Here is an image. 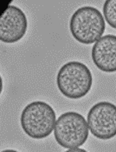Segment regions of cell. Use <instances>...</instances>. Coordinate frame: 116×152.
<instances>
[{"label": "cell", "mask_w": 116, "mask_h": 152, "mask_svg": "<svg viewBox=\"0 0 116 152\" xmlns=\"http://www.w3.org/2000/svg\"><path fill=\"white\" fill-rule=\"evenodd\" d=\"M1 152H18L15 150H4V151H2Z\"/></svg>", "instance_id": "10"}, {"label": "cell", "mask_w": 116, "mask_h": 152, "mask_svg": "<svg viewBox=\"0 0 116 152\" xmlns=\"http://www.w3.org/2000/svg\"><path fill=\"white\" fill-rule=\"evenodd\" d=\"M93 84L91 71L80 61H69L58 71L57 85L58 89L69 99H81L87 95Z\"/></svg>", "instance_id": "1"}, {"label": "cell", "mask_w": 116, "mask_h": 152, "mask_svg": "<svg viewBox=\"0 0 116 152\" xmlns=\"http://www.w3.org/2000/svg\"><path fill=\"white\" fill-rule=\"evenodd\" d=\"M103 15L107 23L116 29V0H107L103 4Z\"/></svg>", "instance_id": "8"}, {"label": "cell", "mask_w": 116, "mask_h": 152, "mask_svg": "<svg viewBox=\"0 0 116 152\" xmlns=\"http://www.w3.org/2000/svg\"><path fill=\"white\" fill-rule=\"evenodd\" d=\"M57 115L49 104L37 101L24 108L20 123L24 133L33 139L48 137L55 129Z\"/></svg>", "instance_id": "3"}, {"label": "cell", "mask_w": 116, "mask_h": 152, "mask_svg": "<svg viewBox=\"0 0 116 152\" xmlns=\"http://www.w3.org/2000/svg\"><path fill=\"white\" fill-rule=\"evenodd\" d=\"M88 129L87 122L83 115L74 111H68L58 117L54 136L62 148L76 149L86 142Z\"/></svg>", "instance_id": "4"}, {"label": "cell", "mask_w": 116, "mask_h": 152, "mask_svg": "<svg viewBox=\"0 0 116 152\" xmlns=\"http://www.w3.org/2000/svg\"><path fill=\"white\" fill-rule=\"evenodd\" d=\"M91 134L101 140H109L116 136V105L100 102L92 107L87 116Z\"/></svg>", "instance_id": "5"}, {"label": "cell", "mask_w": 116, "mask_h": 152, "mask_svg": "<svg viewBox=\"0 0 116 152\" xmlns=\"http://www.w3.org/2000/svg\"><path fill=\"white\" fill-rule=\"evenodd\" d=\"M28 28L25 13L16 5H9L0 18V39L12 44L21 40Z\"/></svg>", "instance_id": "6"}, {"label": "cell", "mask_w": 116, "mask_h": 152, "mask_svg": "<svg viewBox=\"0 0 116 152\" xmlns=\"http://www.w3.org/2000/svg\"><path fill=\"white\" fill-rule=\"evenodd\" d=\"M105 29L104 17L98 9L93 6H83L77 9L69 21V30L73 38L84 45L98 41Z\"/></svg>", "instance_id": "2"}, {"label": "cell", "mask_w": 116, "mask_h": 152, "mask_svg": "<svg viewBox=\"0 0 116 152\" xmlns=\"http://www.w3.org/2000/svg\"><path fill=\"white\" fill-rule=\"evenodd\" d=\"M65 152H87V151L83 150V149H81V148H76V149H70V150H68Z\"/></svg>", "instance_id": "9"}, {"label": "cell", "mask_w": 116, "mask_h": 152, "mask_svg": "<svg viewBox=\"0 0 116 152\" xmlns=\"http://www.w3.org/2000/svg\"><path fill=\"white\" fill-rule=\"evenodd\" d=\"M94 64L102 72H116V36L107 34L102 37L92 47Z\"/></svg>", "instance_id": "7"}]
</instances>
